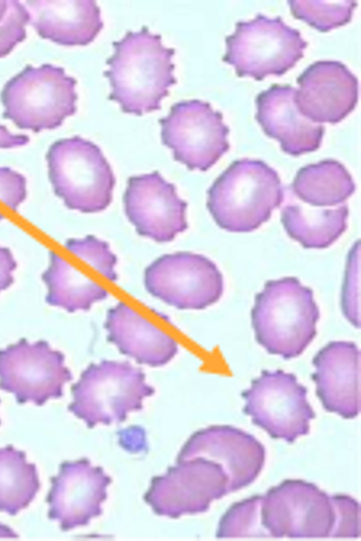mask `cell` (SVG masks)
Segmentation results:
<instances>
[{"label": "cell", "mask_w": 361, "mask_h": 541, "mask_svg": "<svg viewBox=\"0 0 361 541\" xmlns=\"http://www.w3.org/2000/svg\"><path fill=\"white\" fill-rule=\"evenodd\" d=\"M113 46L104 72L111 87L109 99L123 112L136 116L160 109L169 88L177 82L172 61L175 49L166 47L161 35L147 27L128 32Z\"/></svg>", "instance_id": "obj_1"}, {"label": "cell", "mask_w": 361, "mask_h": 541, "mask_svg": "<svg viewBox=\"0 0 361 541\" xmlns=\"http://www.w3.org/2000/svg\"><path fill=\"white\" fill-rule=\"evenodd\" d=\"M319 317L312 290L295 277L268 280L251 310L257 342L284 359L302 354L317 335Z\"/></svg>", "instance_id": "obj_2"}, {"label": "cell", "mask_w": 361, "mask_h": 541, "mask_svg": "<svg viewBox=\"0 0 361 541\" xmlns=\"http://www.w3.org/2000/svg\"><path fill=\"white\" fill-rule=\"evenodd\" d=\"M284 197L275 170L261 160L241 158L233 161L211 185L207 206L221 228L245 232L267 221Z\"/></svg>", "instance_id": "obj_3"}, {"label": "cell", "mask_w": 361, "mask_h": 541, "mask_svg": "<svg viewBox=\"0 0 361 541\" xmlns=\"http://www.w3.org/2000/svg\"><path fill=\"white\" fill-rule=\"evenodd\" d=\"M145 379L142 370L128 361L92 363L71 385L68 410L89 428L123 422L129 413L142 409L144 399L155 393Z\"/></svg>", "instance_id": "obj_4"}, {"label": "cell", "mask_w": 361, "mask_h": 541, "mask_svg": "<svg viewBox=\"0 0 361 541\" xmlns=\"http://www.w3.org/2000/svg\"><path fill=\"white\" fill-rule=\"evenodd\" d=\"M54 194L71 210L98 213L111 204L116 178L101 149L75 135L54 142L46 154Z\"/></svg>", "instance_id": "obj_5"}, {"label": "cell", "mask_w": 361, "mask_h": 541, "mask_svg": "<svg viewBox=\"0 0 361 541\" xmlns=\"http://www.w3.org/2000/svg\"><path fill=\"white\" fill-rule=\"evenodd\" d=\"M76 83L61 67L27 65L4 86L3 116L34 132L57 128L76 112Z\"/></svg>", "instance_id": "obj_6"}, {"label": "cell", "mask_w": 361, "mask_h": 541, "mask_svg": "<svg viewBox=\"0 0 361 541\" xmlns=\"http://www.w3.org/2000/svg\"><path fill=\"white\" fill-rule=\"evenodd\" d=\"M225 42L222 60L234 66L239 77L257 80L285 73L303 57L307 46L300 31L286 25L281 16L271 18L262 13L237 22Z\"/></svg>", "instance_id": "obj_7"}, {"label": "cell", "mask_w": 361, "mask_h": 541, "mask_svg": "<svg viewBox=\"0 0 361 541\" xmlns=\"http://www.w3.org/2000/svg\"><path fill=\"white\" fill-rule=\"evenodd\" d=\"M307 389L292 373L262 370L241 393L243 413L274 439L293 443L307 435L316 414L307 399Z\"/></svg>", "instance_id": "obj_8"}, {"label": "cell", "mask_w": 361, "mask_h": 541, "mask_svg": "<svg viewBox=\"0 0 361 541\" xmlns=\"http://www.w3.org/2000/svg\"><path fill=\"white\" fill-rule=\"evenodd\" d=\"M261 521L271 538H326L336 514L331 496L316 485L287 479L262 495Z\"/></svg>", "instance_id": "obj_9"}, {"label": "cell", "mask_w": 361, "mask_h": 541, "mask_svg": "<svg viewBox=\"0 0 361 541\" xmlns=\"http://www.w3.org/2000/svg\"><path fill=\"white\" fill-rule=\"evenodd\" d=\"M72 379L64 354L46 340L30 342L23 337L0 349V390L13 394L20 404L41 406L59 399Z\"/></svg>", "instance_id": "obj_10"}, {"label": "cell", "mask_w": 361, "mask_h": 541, "mask_svg": "<svg viewBox=\"0 0 361 541\" xmlns=\"http://www.w3.org/2000/svg\"><path fill=\"white\" fill-rule=\"evenodd\" d=\"M159 122L162 144L190 170H207L229 149V128L209 102H177Z\"/></svg>", "instance_id": "obj_11"}, {"label": "cell", "mask_w": 361, "mask_h": 541, "mask_svg": "<svg viewBox=\"0 0 361 541\" xmlns=\"http://www.w3.org/2000/svg\"><path fill=\"white\" fill-rule=\"evenodd\" d=\"M229 493L228 477L221 464L204 457L177 461L152 478L144 500L159 516L178 518L208 511Z\"/></svg>", "instance_id": "obj_12"}, {"label": "cell", "mask_w": 361, "mask_h": 541, "mask_svg": "<svg viewBox=\"0 0 361 541\" xmlns=\"http://www.w3.org/2000/svg\"><path fill=\"white\" fill-rule=\"evenodd\" d=\"M144 285L152 296L182 310L206 309L221 299L224 289L216 265L189 251L164 254L153 261L145 269Z\"/></svg>", "instance_id": "obj_13"}, {"label": "cell", "mask_w": 361, "mask_h": 541, "mask_svg": "<svg viewBox=\"0 0 361 541\" xmlns=\"http://www.w3.org/2000/svg\"><path fill=\"white\" fill-rule=\"evenodd\" d=\"M123 200L126 217L142 237L166 243L188 228L187 202L158 171L130 176Z\"/></svg>", "instance_id": "obj_14"}, {"label": "cell", "mask_w": 361, "mask_h": 541, "mask_svg": "<svg viewBox=\"0 0 361 541\" xmlns=\"http://www.w3.org/2000/svg\"><path fill=\"white\" fill-rule=\"evenodd\" d=\"M111 481L102 467L92 466L87 458L62 462L57 475L50 478L45 499L48 518L57 521L62 531L87 526L102 514Z\"/></svg>", "instance_id": "obj_15"}, {"label": "cell", "mask_w": 361, "mask_h": 541, "mask_svg": "<svg viewBox=\"0 0 361 541\" xmlns=\"http://www.w3.org/2000/svg\"><path fill=\"white\" fill-rule=\"evenodd\" d=\"M198 456L222 466L231 492L257 478L264 466L266 450L253 435L231 425H218L194 433L180 449L177 461Z\"/></svg>", "instance_id": "obj_16"}, {"label": "cell", "mask_w": 361, "mask_h": 541, "mask_svg": "<svg viewBox=\"0 0 361 541\" xmlns=\"http://www.w3.org/2000/svg\"><path fill=\"white\" fill-rule=\"evenodd\" d=\"M297 83V108L313 123H338L357 104V78L341 61H315L298 77Z\"/></svg>", "instance_id": "obj_17"}, {"label": "cell", "mask_w": 361, "mask_h": 541, "mask_svg": "<svg viewBox=\"0 0 361 541\" xmlns=\"http://www.w3.org/2000/svg\"><path fill=\"white\" fill-rule=\"evenodd\" d=\"M311 375L316 394L324 409L344 418H354L360 411V352L350 341H332L315 354Z\"/></svg>", "instance_id": "obj_18"}, {"label": "cell", "mask_w": 361, "mask_h": 541, "mask_svg": "<svg viewBox=\"0 0 361 541\" xmlns=\"http://www.w3.org/2000/svg\"><path fill=\"white\" fill-rule=\"evenodd\" d=\"M296 88L274 84L259 92L255 118L265 134L277 139L281 149L299 156L319 148L325 128L300 114L295 102Z\"/></svg>", "instance_id": "obj_19"}, {"label": "cell", "mask_w": 361, "mask_h": 541, "mask_svg": "<svg viewBox=\"0 0 361 541\" xmlns=\"http://www.w3.org/2000/svg\"><path fill=\"white\" fill-rule=\"evenodd\" d=\"M38 35L63 46L92 42L104 23L92 0H32L23 2Z\"/></svg>", "instance_id": "obj_20"}, {"label": "cell", "mask_w": 361, "mask_h": 541, "mask_svg": "<svg viewBox=\"0 0 361 541\" xmlns=\"http://www.w3.org/2000/svg\"><path fill=\"white\" fill-rule=\"evenodd\" d=\"M104 328L107 340L140 364L163 366L178 352L174 339L122 301L108 310Z\"/></svg>", "instance_id": "obj_21"}, {"label": "cell", "mask_w": 361, "mask_h": 541, "mask_svg": "<svg viewBox=\"0 0 361 541\" xmlns=\"http://www.w3.org/2000/svg\"><path fill=\"white\" fill-rule=\"evenodd\" d=\"M49 263L42 273L47 293L45 301L69 313L88 311L106 299V290L78 270L63 258L49 251Z\"/></svg>", "instance_id": "obj_22"}, {"label": "cell", "mask_w": 361, "mask_h": 541, "mask_svg": "<svg viewBox=\"0 0 361 541\" xmlns=\"http://www.w3.org/2000/svg\"><path fill=\"white\" fill-rule=\"evenodd\" d=\"M346 204L329 209H309L288 204L281 210V222L289 237L305 248L324 249L331 245L346 230Z\"/></svg>", "instance_id": "obj_23"}, {"label": "cell", "mask_w": 361, "mask_h": 541, "mask_svg": "<svg viewBox=\"0 0 361 541\" xmlns=\"http://www.w3.org/2000/svg\"><path fill=\"white\" fill-rule=\"evenodd\" d=\"M355 185L344 166L325 159L302 167L291 185L301 201L312 206H334L344 202L354 192Z\"/></svg>", "instance_id": "obj_24"}, {"label": "cell", "mask_w": 361, "mask_h": 541, "mask_svg": "<svg viewBox=\"0 0 361 541\" xmlns=\"http://www.w3.org/2000/svg\"><path fill=\"white\" fill-rule=\"evenodd\" d=\"M41 483L26 453L8 444L0 447V512L16 516L35 499Z\"/></svg>", "instance_id": "obj_25"}, {"label": "cell", "mask_w": 361, "mask_h": 541, "mask_svg": "<svg viewBox=\"0 0 361 541\" xmlns=\"http://www.w3.org/2000/svg\"><path fill=\"white\" fill-rule=\"evenodd\" d=\"M262 495H254L231 505L221 518L216 538H271L261 521Z\"/></svg>", "instance_id": "obj_26"}, {"label": "cell", "mask_w": 361, "mask_h": 541, "mask_svg": "<svg viewBox=\"0 0 361 541\" xmlns=\"http://www.w3.org/2000/svg\"><path fill=\"white\" fill-rule=\"evenodd\" d=\"M292 14L322 32L348 23L352 18L357 1H288Z\"/></svg>", "instance_id": "obj_27"}, {"label": "cell", "mask_w": 361, "mask_h": 541, "mask_svg": "<svg viewBox=\"0 0 361 541\" xmlns=\"http://www.w3.org/2000/svg\"><path fill=\"white\" fill-rule=\"evenodd\" d=\"M64 246L108 280L112 282L117 280L118 275L115 270L117 257L107 242L88 235L82 238H69L65 242Z\"/></svg>", "instance_id": "obj_28"}, {"label": "cell", "mask_w": 361, "mask_h": 541, "mask_svg": "<svg viewBox=\"0 0 361 541\" xmlns=\"http://www.w3.org/2000/svg\"><path fill=\"white\" fill-rule=\"evenodd\" d=\"M30 15L23 2L9 0L8 10L0 20V58L10 54L26 37Z\"/></svg>", "instance_id": "obj_29"}, {"label": "cell", "mask_w": 361, "mask_h": 541, "mask_svg": "<svg viewBox=\"0 0 361 541\" xmlns=\"http://www.w3.org/2000/svg\"><path fill=\"white\" fill-rule=\"evenodd\" d=\"M336 521L330 535L333 538L357 539L360 536V504L352 497L338 494L331 496Z\"/></svg>", "instance_id": "obj_30"}, {"label": "cell", "mask_w": 361, "mask_h": 541, "mask_svg": "<svg viewBox=\"0 0 361 541\" xmlns=\"http://www.w3.org/2000/svg\"><path fill=\"white\" fill-rule=\"evenodd\" d=\"M360 242L352 247L347 261L345 275L341 294V307L345 318L355 327H360L358 309Z\"/></svg>", "instance_id": "obj_31"}, {"label": "cell", "mask_w": 361, "mask_h": 541, "mask_svg": "<svg viewBox=\"0 0 361 541\" xmlns=\"http://www.w3.org/2000/svg\"><path fill=\"white\" fill-rule=\"evenodd\" d=\"M27 197V180L18 171L0 167V200L16 211Z\"/></svg>", "instance_id": "obj_32"}, {"label": "cell", "mask_w": 361, "mask_h": 541, "mask_svg": "<svg viewBox=\"0 0 361 541\" xmlns=\"http://www.w3.org/2000/svg\"><path fill=\"white\" fill-rule=\"evenodd\" d=\"M18 263L8 247L0 245V292L10 287L14 282L13 272Z\"/></svg>", "instance_id": "obj_33"}, {"label": "cell", "mask_w": 361, "mask_h": 541, "mask_svg": "<svg viewBox=\"0 0 361 541\" xmlns=\"http://www.w3.org/2000/svg\"><path fill=\"white\" fill-rule=\"evenodd\" d=\"M30 137L23 134H13L6 126L0 125V149H12L26 145Z\"/></svg>", "instance_id": "obj_34"}, {"label": "cell", "mask_w": 361, "mask_h": 541, "mask_svg": "<svg viewBox=\"0 0 361 541\" xmlns=\"http://www.w3.org/2000/svg\"><path fill=\"white\" fill-rule=\"evenodd\" d=\"M18 535L16 534L11 528L0 523V537H8V538H17Z\"/></svg>", "instance_id": "obj_35"}, {"label": "cell", "mask_w": 361, "mask_h": 541, "mask_svg": "<svg viewBox=\"0 0 361 541\" xmlns=\"http://www.w3.org/2000/svg\"><path fill=\"white\" fill-rule=\"evenodd\" d=\"M9 4V0H0V20L4 17Z\"/></svg>", "instance_id": "obj_36"}, {"label": "cell", "mask_w": 361, "mask_h": 541, "mask_svg": "<svg viewBox=\"0 0 361 541\" xmlns=\"http://www.w3.org/2000/svg\"><path fill=\"white\" fill-rule=\"evenodd\" d=\"M4 218V216L0 213V221Z\"/></svg>", "instance_id": "obj_37"}, {"label": "cell", "mask_w": 361, "mask_h": 541, "mask_svg": "<svg viewBox=\"0 0 361 541\" xmlns=\"http://www.w3.org/2000/svg\"><path fill=\"white\" fill-rule=\"evenodd\" d=\"M0 403H1V399H0ZM1 420H0V425H1Z\"/></svg>", "instance_id": "obj_38"}]
</instances>
